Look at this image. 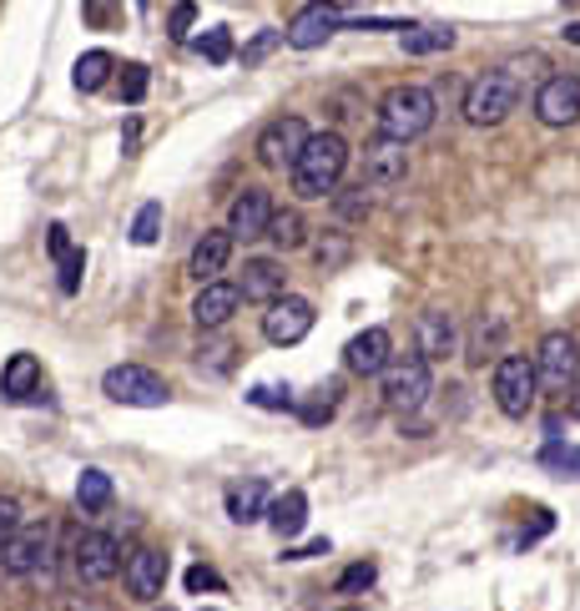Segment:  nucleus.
<instances>
[{"instance_id": "nucleus-1", "label": "nucleus", "mask_w": 580, "mask_h": 611, "mask_svg": "<svg viewBox=\"0 0 580 611\" xmlns=\"http://www.w3.org/2000/svg\"><path fill=\"white\" fill-rule=\"evenodd\" d=\"M348 173V142L338 131H313L308 152L293 167V192L298 198H334Z\"/></svg>"}, {"instance_id": "nucleus-2", "label": "nucleus", "mask_w": 580, "mask_h": 611, "mask_svg": "<svg viewBox=\"0 0 580 611\" xmlns=\"http://www.w3.org/2000/svg\"><path fill=\"white\" fill-rule=\"evenodd\" d=\"M439 117V102L429 87H394L384 102H378V137H389V142H414L424 131L435 127Z\"/></svg>"}, {"instance_id": "nucleus-3", "label": "nucleus", "mask_w": 580, "mask_h": 611, "mask_svg": "<svg viewBox=\"0 0 580 611\" xmlns=\"http://www.w3.org/2000/svg\"><path fill=\"white\" fill-rule=\"evenodd\" d=\"M520 106V76L510 66H494V72H479L464 91V122L469 127H500Z\"/></svg>"}, {"instance_id": "nucleus-4", "label": "nucleus", "mask_w": 580, "mask_h": 611, "mask_svg": "<svg viewBox=\"0 0 580 611\" xmlns=\"http://www.w3.org/2000/svg\"><path fill=\"white\" fill-rule=\"evenodd\" d=\"M494 405H500V415H510V420H525L530 409H536V390H540V374H536V359H525V354H505L500 365H494Z\"/></svg>"}, {"instance_id": "nucleus-5", "label": "nucleus", "mask_w": 580, "mask_h": 611, "mask_svg": "<svg viewBox=\"0 0 580 611\" xmlns=\"http://www.w3.org/2000/svg\"><path fill=\"white\" fill-rule=\"evenodd\" d=\"M536 374H540V390H551V394H570V390H576V384H580V344H576V334L551 329V334L540 339Z\"/></svg>"}, {"instance_id": "nucleus-6", "label": "nucleus", "mask_w": 580, "mask_h": 611, "mask_svg": "<svg viewBox=\"0 0 580 611\" xmlns=\"http://www.w3.org/2000/svg\"><path fill=\"white\" fill-rule=\"evenodd\" d=\"M102 390H106V399H116V405H127V409H162L167 405V379L152 374L146 365L106 369Z\"/></svg>"}, {"instance_id": "nucleus-7", "label": "nucleus", "mask_w": 580, "mask_h": 611, "mask_svg": "<svg viewBox=\"0 0 580 611\" xmlns=\"http://www.w3.org/2000/svg\"><path fill=\"white\" fill-rule=\"evenodd\" d=\"M435 390V374H429V359L424 354H404V359H394L384 369V405L409 415V409H420Z\"/></svg>"}, {"instance_id": "nucleus-8", "label": "nucleus", "mask_w": 580, "mask_h": 611, "mask_svg": "<svg viewBox=\"0 0 580 611\" xmlns=\"http://www.w3.org/2000/svg\"><path fill=\"white\" fill-rule=\"evenodd\" d=\"M72 567L87 586H106L116 571H127V561H121V540L106 536V531H81L76 546H72Z\"/></svg>"}, {"instance_id": "nucleus-9", "label": "nucleus", "mask_w": 580, "mask_h": 611, "mask_svg": "<svg viewBox=\"0 0 580 611\" xmlns=\"http://www.w3.org/2000/svg\"><path fill=\"white\" fill-rule=\"evenodd\" d=\"M308 142H313V131H308L304 117H273L258 137V162L262 167H288L293 173L298 157L308 152Z\"/></svg>"}, {"instance_id": "nucleus-10", "label": "nucleus", "mask_w": 580, "mask_h": 611, "mask_svg": "<svg viewBox=\"0 0 580 611\" xmlns=\"http://www.w3.org/2000/svg\"><path fill=\"white\" fill-rule=\"evenodd\" d=\"M313 304L308 298H298V293H283L278 304H268V314H262V339L268 344H278V349H288V344H304L308 334H313Z\"/></svg>"}, {"instance_id": "nucleus-11", "label": "nucleus", "mask_w": 580, "mask_h": 611, "mask_svg": "<svg viewBox=\"0 0 580 611\" xmlns=\"http://www.w3.org/2000/svg\"><path fill=\"white\" fill-rule=\"evenodd\" d=\"M273 198H268V188H243L237 198H232L228 207V233L232 243L243 238V243H253V238H268V228H273Z\"/></svg>"}, {"instance_id": "nucleus-12", "label": "nucleus", "mask_w": 580, "mask_h": 611, "mask_svg": "<svg viewBox=\"0 0 580 611\" xmlns=\"http://www.w3.org/2000/svg\"><path fill=\"white\" fill-rule=\"evenodd\" d=\"M536 117L545 127H576L580 122V76H551L545 87L536 91Z\"/></svg>"}, {"instance_id": "nucleus-13", "label": "nucleus", "mask_w": 580, "mask_h": 611, "mask_svg": "<svg viewBox=\"0 0 580 611\" xmlns=\"http://www.w3.org/2000/svg\"><path fill=\"white\" fill-rule=\"evenodd\" d=\"M394 365V339L389 329H363V334H353L344 344V369L359 379H374L384 374V369Z\"/></svg>"}, {"instance_id": "nucleus-14", "label": "nucleus", "mask_w": 580, "mask_h": 611, "mask_svg": "<svg viewBox=\"0 0 580 611\" xmlns=\"http://www.w3.org/2000/svg\"><path fill=\"white\" fill-rule=\"evenodd\" d=\"M409 177V152L404 142H389V137H374L363 142V182L369 188H394Z\"/></svg>"}, {"instance_id": "nucleus-15", "label": "nucleus", "mask_w": 580, "mask_h": 611, "mask_svg": "<svg viewBox=\"0 0 580 611\" xmlns=\"http://www.w3.org/2000/svg\"><path fill=\"white\" fill-rule=\"evenodd\" d=\"M46 556H51V525H26L21 536L0 551V567L11 571V576H36L46 567Z\"/></svg>"}, {"instance_id": "nucleus-16", "label": "nucleus", "mask_w": 580, "mask_h": 611, "mask_svg": "<svg viewBox=\"0 0 580 611\" xmlns=\"http://www.w3.org/2000/svg\"><path fill=\"white\" fill-rule=\"evenodd\" d=\"M121 582H127V591L137 601H157L162 586H167V556L152 551V546L131 551L127 556V571H121Z\"/></svg>"}, {"instance_id": "nucleus-17", "label": "nucleus", "mask_w": 580, "mask_h": 611, "mask_svg": "<svg viewBox=\"0 0 580 611\" xmlns=\"http://www.w3.org/2000/svg\"><path fill=\"white\" fill-rule=\"evenodd\" d=\"M338 21H344V5H304L288 26V46L293 51H313V46H323L334 36Z\"/></svg>"}, {"instance_id": "nucleus-18", "label": "nucleus", "mask_w": 580, "mask_h": 611, "mask_svg": "<svg viewBox=\"0 0 580 611\" xmlns=\"http://www.w3.org/2000/svg\"><path fill=\"white\" fill-rule=\"evenodd\" d=\"M237 304H243V293H237V283H207V289H197V298H192V323L197 329H222V323L237 314Z\"/></svg>"}, {"instance_id": "nucleus-19", "label": "nucleus", "mask_w": 580, "mask_h": 611, "mask_svg": "<svg viewBox=\"0 0 580 611\" xmlns=\"http://www.w3.org/2000/svg\"><path fill=\"white\" fill-rule=\"evenodd\" d=\"M237 293H243V304H278V298H283V263L278 258L243 263V283H237Z\"/></svg>"}, {"instance_id": "nucleus-20", "label": "nucleus", "mask_w": 580, "mask_h": 611, "mask_svg": "<svg viewBox=\"0 0 580 611\" xmlns=\"http://www.w3.org/2000/svg\"><path fill=\"white\" fill-rule=\"evenodd\" d=\"M228 258H232V233H228V228H222V233H203L197 243H192L188 273L207 289V283H218V273L228 268Z\"/></svg>"}, {"instance_id": "nucleus-21", "label": "nucleus", "mask_w": 580, "mask_h": 611, "mask_svg": "<svg viewBox=\"0 0 580 611\" xmlns=\"http://www.w3.org/2000/svg\"><path fill=\"white\" fill-rule=\"evenodd\" d=\"M268 510H273V491H268V481H258V475H253V481H243V485H232V491H228V515H232L237 525L262 521Z\"/></svg>"}, {"instance_id": "nucleus-22", "label": "nucleus", "mask_w": 580, "mask_h": 611, "mask_svg": "<svg viewBox=\"0 0 580 611\" xmlns=\"http://www.w3.org/2000/svg\"><path fill=\"white\" fill-rule=\"evenodd\" d=\"M420 354L429 359V365H439V359H450L454 354V319L444 314V308L420 314Z\"/></svg>"}, {"instance_id": "nucleus-23", "label": "nucleus", "mask_w": 580, "mask_h": 611, "mask_svg": "<svg viewBox=\"0 0 580 611\" xmlns=\"http://www.w3.org/2000/svg\"><path fill=\"white\" fill-rule=\"evenodd\" d=\"M268 525H273L278 540H293L308 525V491H283L268 510Z\"/></svg>"}, {"instance_id": "nucleus-24", "label": "nucleus", "mask_w": 580, "mask_h": 611, "mask_svg": "<svg viewBox=\"0 0 580 611\" xmlns=\"http://www.w3.org/2000/svg\"><path fill=\"white\" fill-rule=\"evenodd\" d=\"M41 384V365H36V354H11V365L0 374V394L5 399H30Z\"/></svg>"}, {"instance_id": "nucleus-25", "label": "nucleus", "mask_w": 580, "mask_h": 611, "mask_svg": "<svg viewBox=\"0 0 580 611\" xmlns=\"http://www.w3.org/2000/svg\"><path fill=\"white\" fill-rule=\"evenodd\" d=\"M116 72V61H112V51H87V56H76V72H72V81H76V91H102L106 87V76Z\"/></svg>"}, {"instance_id": "nucleus-26", "label": "nucleus", "mask_w": 580, "mask_h": 611, "mask_svg": "<svg viewBox=\"0 0 580 611\" xmlns=\"http://www.w3.org/2000/svg\"><path fill=\"white\" fill-rule=\"evenodd\" d=\"M76 506L87 510V515L112 506V475H106V470H81V481H76Z\"/></svg>"}, {"instance_id": "nucleus-27", "label": "nucleus", "mask_w": 580, "mask_h": 611, "mask_svg": "<svg viewBox=\"0 0 580 611\" xmlns=\"http://www.w3.org/2000/svg\"><path fill=\"white\" fill-rule=\"evenodd\" d=\"M454 30L450 26H409L404 30V51L409 56H435V51H450Z\"/></svg>"}, {"instance_id": "nucleus-28", "label": "nucleus", "mask_w": 580, "mask_h": 611, "mask_svg": "<svg viewBox=\"0 0 580 611\" xmlns=\"http://www.w3.org/2000/svg\"><path fill=\"white\" fill-rule=\"evenodd\" d=\"M304 233H308V222L298 207H278L273 213V228H268V238H273L283 253H293V247H304Z\"/></svg>"}, {"instance_id": "nucleus-29", "label": "nucleus", "mask_w": 580, "mask_h": 611, "mask_svg": "<svg viewBox=\"0 0 580 611\" xmlns=\"http://www.w3.org/2000/svg\"><path fill=\"white\" fill-rule=\"evenodd\" d=\"M338 394H344V384H338V379H328L323 390H313V399H308V405H298V420H304V424H328L338 415Z\"/></svg>"}, {"instance_id": "nucleus-30", "label": "nucleus", "mask_w": 580, "mask_h": 611, "mask_svg": "<svg viewBox=\"0 0 580 611\" xmlns=\"http://www.w3.org/2000/svg\"><path fill=\"white\" fill-rule=\"evenodd\" d=\"M540 466L555 470V475H566V481H580V445H566V440H551V445L540 450Z\"/></svg>"}, {"instance_id": "nucleus-31", "label": "nucleus", "mask_w": 580, "mask_h": 611, "mask_svg": "<svg viewBox=\"0 0 580 611\" xmlns=\"http://www.w3.org/2000/svg\"><path fill=\"white\" fill-rule=\"evenodd\" d=\"M146 87H152V72H146L142 61H131V66H121V76H116V91H121V102L137 106L146 97Z\"/></svg>"}, {"instance_id": "nucleus-32", "label": "nucleus", "mask_w": 580, "mask_h": 611, "mask_svg": "<svg viewBox=\"0 0 580 611\" xmlns=\"http://www.w3.org/2000/svg\"><path fill=\"white\" fill-rule=\"evenodd\" d=\"M157 238H162V203H142V213L131 218V243L152 247Z\"/></svg>"}, {"instance_id": "nucleus-33", "label": "nucleus", "mask_w": 580, "mask_h": 611, "mask_svg": "<svg viewBox=\"0 0 580 611\" xmlns=\"http://www.w3.org/2000/svg\"><path fill=\"white\" fill-rule=\"evenodd\" d=\"M197 51H203V61H212V66H228L232 61V30L228 26H212L197 36Z\"/></svg>"}, {"instance_id": "nucleus-34", "label": "nucleus", "mask_w": 580, "mask_h": 611, "mask_svg": "<svg viewBox=\"0 0 580 611\" xmlns=\"http://www.w3.org/2000/svg\"><path fill=\"white\" fill-rule=\"evenodd\" d=\"M247 405H258V409H298V399H293L288 384H253V390H247Z\"/></svg>"}, {"instance_id": "nucleus-35", "label": "nucleus", "mask_w": 580, "mask_h": 611, "mask_svg": "<svg viewBox=\"0 0 580 611\" xmlns=\"http://www.w3.org/2000/svg\"><path fill=\"white\" fill-rule=\"evenodd\" d=\"M61 268V293H66V298H72V293H81V273H87V253H81V247H72V253H66V258L56 263Z\"/></svg>"}, {"instance_id": "nucleus-36", "label": "nucleus", "mask_w": 580, "mask_h": 611, "mask_svg": "<svg viewBox=\"0 0 580 611\" xmlns=\"http://www.w3.org/2000/svg\"><path fill=\"white\" fill-rule=\"evenodd\" d=\"M283 41H288V30H258V36L243 46V66H258V61L268 56V51H278Z\"/></svg>"}, {"instance_id": "nucleus-37", "label": "nucleus", "mask_w": 580, "mask_h": 611, "mask_svg": "<svg viewBox=\"0 0 580 611\" xmlns=\"http://www.w3.org/2000/svg\"><path fill=\"white\" fill-rule=\"evenodd\" d=\"M374 582H378V567H374V561H353V567L338 576V591H344V597H348V591H369Z\"/></svg>"}, {"instance_id": "nucleus-38", "label": "nucleus", "mask_w": 580, "mask_h": 611, "mask_svg": "<svg viewBox=\"0 0 580 611\" xmlns=\"http://www.w3.org/2000/svg\"><path fill=\"white\" fill-rule=\"evenodd\" d=\"M21 531H26V521H21V506H15L11 495H0V551H5V546H11Z\"/></svg>"}, {"instance_id": "nucleus-39", "label": "nucleus", "mask_w": 580, "mask_h": 611, "mask_svg": "<svg viewBox=\"0 0 580 611\" xmlns=\"http://www.w3.org/2000/svg\"><path fill=\"white\" fill-rule=\"evenodd\" d=\"M192 21H197V5H192V0H177L172 15H167V36H172V41H188Z\"/></svg>"}, {"instance_id": "nucleus-40", "label": "nucleus", "mask_w": 580, "mask_h": 611, "mask_svg": "<svg viewBox=\"0 0 580 611\" xmlns=\"http://www.w3.org/2000/svg\"><path fill=\"white\" fill-rule=\"evenodd\" d=\"M182 586H188L192 597H197V591H222V576L212 567H203V561H197V567H188V576H182Z\"/></svg>"}, {"instance_id": "nucleus-41", "label": "nucleus", "mask_w": 580, "mask_h": 611, "mask_svg": "<svg viewBox=\"0 0 580 611\" xmlns=\"http://www.w3.org/2000/svg\"><path fill=\"white\" fill-rule=\"evenodd\" d=\"M338 213H344L348 222H359L363 213H369V192H363V182H359V188H348L344 198H338Z\"/></svg>"}, {"instance_id": "nucleus-42", "label": "nucleus", "mask_w": 580, "mask_h": 611, "mask_svg": "<svg viewBox=\"0 0 580 611\" xmlns=\"http://www.w3.org/2000/svg\"><path fill=\"white\" fill-rule=\"evenodd\" d=\"M72 233H66V222H51V228H46V253H51V258H66V253H72Z\"/></svg>"}, {"instance_id": "nucleus-43", "label": "nucleus", "mask_w": 580, "mask_h": 611, "mask_svg": "<svg viewBox=\"0 0 580 611\" xmlns=\"http://www.w3.org/2000/svg\"><path fill=\"white\" fill-rule=\"evenodd\" d=\"M313 556H328V536L308 540V546H293V551H283V561H313Z\"/></svg>"}, {"instance_id": "nucleus-44", "label": "nucleus", "mask_w": 580, "mask_h": 611, "mask_svg": "<svg viewBox=\"0 0 580 611\" xmlns=\"http://www.w3.org/2000/svg\"><path fill=\"white\" fill-rule=\"evenodd\" d=\"M551 510H536V525H530V531H525V536H520V546H536V540L540 536H545V531H551Z\"/></svg>"}, {"instance_id": "nucleus-45", "label": "nucleus", "mask_w": 580, "mask_h": 611, "mask_svg": "<svg viewBox=\"0 0 580 611\" xmlns=\"http://www.w3.org/2000/svg\"><path fill=\"white\" fill-rule=\"evenodd\" d=\"M566 41H570V46H580V21H570V26H566Z\"/></svg>"}, {"instance_id": "nucleus-46", "label": "nucleus", "mask_w": 580, "mask_h": 611, "mask_svg": "<svg viewBox=\"0 0 580 611\" xmlns=\"http://www.w3.org/2000/svg\"><path fill=\"white\" fill-rule=\"evenodd\" d=\"M570 415H576V420H580V384H576V390H570Z\"/></svg>"}, {"instance_id": "nucleus-47", "label": "nucleus", "mask_w": 580, "mask_h": 611, "mask_svg": "<svg viewBox=\"0 0 580 611\" xmlns=\"http://www.w3.org/2000/svg\"><path fill=\"white\" fill-rule=\"evenodd\" d=\"M162 611H172V607H162Z\"/></svg>"}, {"instance_id": "nucleus-48", "label": "nucleus", "mask_w": 580, "mask_h": 611, "mask_svg": "<svg viewBox=\"0 0 580 611\" xmlns=\"http://www.w3.org/2000/svg\"><path fill=\"white\" fill-rule=\"evenodd\" d=\"M207 611H212V607H207Z\"/></svg>"}]
</instances>
